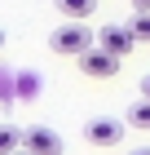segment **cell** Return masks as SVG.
Returning <instances> with one entry per match:
<instances>
[{
    "instance_id": "obj_6",
    "label": "cell",
    "mask_w": 150,
    "mask_h": 155,
    "mask_svg": "<svg viewBox=\"0 0 150 155\" xmlns=\"http://www.w3.org/2000/svg\"><path fill=\"white\" fill-rule=\"evenodd\" d=\"M62 9V18L66 22H84V18H93V9H97V0H53Z\"/></svg>"
},
{
    "instance_id": "obj_11",
    "label": "cell",
    "mask_w": 150,
    "mask_h": 155,
    "mask_svg": "<svg viewBox=\"0 0 150 155\" xmlns=\"http://www.w3.org/2000/svg\"><path fill=\"white\" fill-rule=\"evenodd\" d=\"M141 97H146V102H150V75H146V80H141Z\"/></svg>"
},
{
    "instance_id": "obj_2",
    "label": "cell",
    "mask_w": 150,
    "mask_h": 155,
    "mask_svg": "<svg viewBox=\"0 0 150 155\" xmlns=\"http://www.w3.org/2000/svg\"><path fill=\"white\" fill-rule=\"evenodd\" d=\"M124 129H128V120H110V115H102V120H88V124H84V137H88V146L110 151V146L124 142Z\"/></svg>"
},
{
    "instance_id": "obj_7",
    "label": "cell",
    "mask_w": 150,
    "mask_h": 155,
    "mask_svg": "<svg viewBox=\"0 0 150 155\" xmlns=\"http://www.w3.org/2000/svg\"><path fill=\"white\" fill-rule=\"evenodd\" d=\"M124 120H128V129H150V102H146V97H141V102H132Z\"/></svg>"
},
{
    "instance_id": "obj_9",
    "label": "cell",
    "mask_w": 150,
    "mask_h": 155,
    "mask_svg": "<svg viewBox=\"0 0 150 155\" xmlns=\"http://www.w3.org/2000/svg\"><path fill=\"white\" fill-rule=\"evenodd\" d=\"M132 36H137V45H150V13H137V18H132Z\"/></svg>"
},
{
    "instance_id": "obj_1",
    "label": "cell",
    "mask_w": 150,
    "mask_h": 155,
    "mask_svg": "<svg viewBox=\"0 0 150 155\" xmlns=\"http://www.w3.org/2000/svg\"><path fill=\"white\" fill-rule=\"evenodd\" d=\"M93 40L97 36L88 31V22H62L58 31L49 36V49H53V53H71V58H84L88 49H97Z\"/></svg>"
},
{
    "instance_id": "obj_8",
    "label": "cell",
    "mask_w": 150,
    "mask_h": 155,
    "mask_svg": "<svg viewBox=\"0 0 150 155\" xmlns=\"http://www.w3.org/2000/svg\"><path fill=\"white\" fill-rule=\"evenodd\" d=\"M13 151H22V133L9 129V124H0V155H13Z\"/></svg>"
},
{
    "instance_id": "obj_12",
    "label": "cell",
    "mask_w": 150,
    "mask_h": 155,
    "mask_svg": "<svg viewBox=\"0 0 150 155\" xmlns=\"http://www.w3.org/2000/svg\"><path fill=\"white\" fill-rule=\"evenodd\" d=\"M132 155H150V146H141V151H132Z\"/></svg>"
},
{
    "instance_id": "obj_5",
    "label": "cell",
    "mask_w": 150,
    "mask_h": 155,
    "mask_svg": "<svg viewBox=\"0 0 150 155\" xmlns=\"http://www.w3.org/2000/svg\"><path fill=\"white\" fill-rule=\"evenodd\" d=\"M97 45H102L106 53H115V58H124V53H132L137 36H132V27H124V22H106L102 31H97Z\"/></svg>"
},
{
    "instance_id": "obj_3",
    "label": "cell",
    "mask_w": 150,
    "mask_h": 155,
    "mask_svg": "<svg viewBox=\"0 0 150 155\" xmlns=\"http://www.w3.org/2000/svg\"><path fill=\"white\" fill-rule=\"evenodd\" d=\"M75 67H80L88 80H110V75L124 67V58H115V53H106V49L97 45V49H88L84 58H75Z\"/></svg>"
},
{
    "instance_id": "obj_4",
    "label": "cell",
    "mask_w": 150,
    "mask_h": 155,
    "mask_svg": "<svg viewBox=\"0 0 150 155\" xmlns=\"http://www.w3.org/2000/svg\"><path fill=\"white\" fill-rule=\"evenodd\" d=\"M22 151H31V155H62L66 142L49 124H31V129H22Z\"/></svg>"
},
{
    "instance_id": "obj_13",
    "label": "cell",
    "mask_w": 150,
    "mask_h": 155,
    "mask_svg": "<svg viewBox=\"0 0 150 155\" xmlns=\"http://www.w3.org/2000/svg\"><path fill=\"white\" fill-rule=\"evenodd\" d=\"M13 155H31V151H13Z\"/></svg>"
},
{
    "instance_id": "obj_10",
    "label": "cell",
    "mask_w": 150,
    "mask_h": 155,
    "mask_svg": "<svg viewBox=\"0 0 150 155\" xmlns=\"http://www.w3.org/2000/svg\"><path fill=\"white\" fill-rule=\"evenodd\" d=\"M132 9H137V13H150V0H132Z\"/></svg>"
},
{
    "instance_id": "obj_14",
    "label": "cell",
    "mask_w": 150,
    "mask_h": 155,
    "mask_svg": "<svg viewBox=\"0 0 150 155\" xmlns=\"http://www.w3.org/2000/svg\"><path fill=\"white\" fill-rule=\"evenodd\" d=\"M0 45H5V31H0Z\"/></svg>"
}]
</instances>
